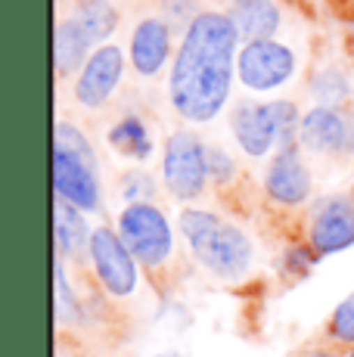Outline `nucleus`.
I'll return each instance as SVG.
<instances>
[{"label": "nucleus", "mask_w": 354, "mask_h": 357, "mask_svg": "<svg viewBox=\"0 0 354 357\" xmlns=\"http://www.w3.org/2000/svg\"><path fill=\"white\" fill-rule=\"evenodd\" d=\"M240 47V34L221 10H202L183 29L168 68V100L183 121L208 125L224 112L233 91Z\"/></svg>", "instance_id": "f257e3e1"}, {"label": "nucleus", "mask_w": 354, "mask_h": 357, "mask_svg": "<svg viewBox=\"0 0 354 357\" xmlns=\"http://www.w3.org/2000/svg\"><path fill=\"white\" fill-rule=\"evenodd\" d=\"M177 227L193 258L217 280H240L249 273L255 261V245L240 224L208 208H183L177 215Z\"/></svg>", "instance_id": "f03ea898"}, {"label": "nucleus", "mask_w": 354, "mask_h": 357, "mask_svg": "<svg viewBox=\"0 0 354 357\" xmlns=\"http://www.w3.org/2000/svg\"><path fill=\"white\" fill-rule=\"evenodd\" d=\"M53 190L56 199L75 205L84 215H97L103 208L97 153L84 130L66 119L53 128Z\"/></svg>", "instance_id": "7ed1b4c3"}, {"label": "nucleus", "mask_w": 354, "mask_h": 357, "mask_svg": "<svg viewBox=\"0 0 354 357\" xmlns=\"http://www.w3.org/2000/svg\"><path fill=\"white\" fill-rule=\"evenodd\" d=\"M121 243L128 245L140 267L146 271H162L174 255V230L168 224L165 211L155 202H134L118 211L115 221Z\"/></svg>", "instance_id": "20e7f679"}, {"label": "nucleus", "mask_w": 354, "mask_h": 357, "mask_svg": "<svg viewBox=\"0 0 354 357\" xmlns=\"http://www.w3.org/2000/svg\"><path fill=\"white\" fill-rule=\"evenodd\" d=\"M162 181L177 202H193L206 193L208 181V146L193 130H174L162 146Z\"/></svg>", "instance_id": "39448f33"}, {"label": "nucleus", "mask_w": 354, "mask_h": 357, "mask_svg": "<svg viewBox=\"0 0 354 357\" xmlns=\"http://www.w3.org/2000/svg\"><path fill=\"white\" fill-rule=\"evenodd\" d=\"M295 50L283 40H252L240 47L236 56V78L249 93H270L280 91L286 81L295 75Z\"/></svg>", "instance_id": "423d86ee"}, {"label": "nucleus", "mask_w": 354, "mask_h": 357, "mask_svg": "<svg viewBox=\"0 0 354 357\" xmlns=\"http://www.w3.org/2000/svg\"><path fill=\"white\" fill-rule=\"evenodd\" d=\"M87 258H91V264H93L97 283L103 286L112 298H128V295L137 292L140 264H137V258L128 252V245L121 243L118 230L106 227V224L93 227Z\"/></svg>", "instance_id": "0eeeda50"}, {"label": "nucleus", "mask_w": 354, "mask_h": 357, "mask_svg": "<svg viewBox=\"0 0 354 357\" xmlns=\"http://www.w3.org/2000/svg\"><path fill=\"white\" fill-rule=\"evenodd\" d=\"M308 245L320 258L336 255L354 245V196L332 193L311 205L308 211Z\"/></svg>", "instance_id": "6e6552de"}, {"label": "nucleus", "mask_w": 354, "mask_h": 357, "mask_svg": "<svg viewBox=\"0 0 354 357\" xmlns=\"http://www.w3.org/2000/svg\"><path fill=\"white\" fill-rule=\"evenodd\" d=\"M298 143L308 153L330 155V159H348V155H354V115L345 109L311 106L302 115Z\"/></svg>", "instance_id": "1a4fd4ad"}, {"label": "nucleus", "mask_w": 354, "mask_h": 357, "mask_svg": "<svg viewBox=\"0 0 354 357\" xmlns=\"http://www.w3.org/2000/svg\"><path fill=\"white\" fill-rule=\"evenodd\" d=\"M125 78V50L118 44H103L91 53L87 66L75 78V102L91 112L103 109Z\"/></svg>", "instance_id": "9d476101"}, {"label": "nucleus", "mask_w": 354, "mask_h": 357, "mask_svg": "<svg viewBox=\"0 0 354 357\" xmlns=\"http://www.w3.org/2000/svg\"><path fill=\"white\" fill-rule=\"evenodd\" d=\"M264 193L270 202L283 205V208H298V205H308L311 193H314V181H311V171L305 165L298 146H286L277 149L270 155L268 168H264Z\"/></svg>", "instance_id": "9b49d317"}, {"label": "nucleus", "mask_w": 354, "mask_h": 357, "mask_svg": "<svg viewBox=\"0 0 354 357\" xmlns=\"http://www.w3.org/2000/svg\"><path fill=\"white\" fill-rule=\"evenodd\" d=\"M171 59V25L168 19L146 16L131 29L128 38V63L140 78H155Z\"/></svg>", "instance_id": "f8f14e48"}, {"label": "nucleus", "mask_w": 354, "mask_h": 357, "mask_svg": "<svg viewBox=\"0 0 354 357\" xmlns=\"http://www.w3.org/2000/svg\"><path fill=\"white\" fill-rule=\"evenodd\" d=\"M230 134L240 143V149L249 155V159H264L270 149H280L277 143V130L274 121H270V109L268 100H240L233 109H230Z\"/></svg>", "instance_id": "ddd939ff"}, {"label": "nucleus", "mask_w": 354, "mask_h": 357, "mask_svg": "<svg viewBox=\"0 0 354 357\" xmlns=\"http://www.w3.org/2000/svg\"><path fill=\"white\" fill-rule=\"evenodd\" d=\"M224 13H227L230 25L236 29L243 44L277 38L283 25V10L274 0H230Z\"/></svg>", "instance_id": "4468645a"}, {"label": "nucleus", "mask_w": 354, "mask_h": 357, "mask_svg": "<svg viewBox=\"0 0 354 357\" xmlns=\"http://www.w3.org/2000/svg\"><path fill=\"white\" fill-rule=\"evenodd\" d=\"M93 50H97V47L87 40V34L78 29V22H75L72 16L59 19L56 31H53V66H56L59 78H69V75L78 78Z\"/></svg>", "instance_id": "2eb2a0df"}, {"label": "nucleus", "mask_w": 354, "mask_h": 357, "mask_svg": "<svg viewBox=\"0 0 354 357\" xmlns=\"http://www.w3.org/2000/svg\"><path fill=\"white\" fill-rule=\"evenodd\" d=\"M91 236L93 230L87 227L84 211H78L63 199H53V243H56L59 255L72 261L87 255L91 252Z\"/></svg>", "instance_id": "dca6fc26"}, {"label": "nucleus", "mask_w": 354, "mask_h": 357, "mask_svg": "<svg viewBox=\"0 0 354 357\" xmlns=\"http://www.w3.org/2000/svg\"><path fill=\"white\" fill-rule=\"evenodd\" d=\"M106 143L115 149L118 155L131 162H149L155 153V140H153V128L146 125L143 115H121L106 134Z\"/></svg>", "instance_id": "f3484780"}, {"label": "nucleus", "mask_w": 354, "mask_h": 357, "mask_svg": "<svg viewBox=\"0 0 354 357\" xmlns=\"http://www.w3.org/2000/svg\"><path fill=\"white\" fill-rule=\"evenodd\" d=\"M72 19L78 22V29L87 34V40L93 47H103L118 29L121 13L112 0H78L72 10Z\"/></svg>", "instance_id": "a211bd4d"}, {"label": "nucleus", "mask_w": 354, "mask_h": 357, "mask_svg": "<svg viewBox=\"0 0 354 357\" xmlns=\"http://www.w3.org/2000/svg\"><path fill=\"white\" fill-rule=\"evenodd\" d=\"M308 93H311V100H314V106L342 109V102L351 97V81L339 66H323L311 75Z\"/></svg>", "instance_id": "6ab92c4d"}, {"label": "nucleus", "mask_w": 354, "mask_h": 357, "mask_svg": "<svg viewBox=\"0 0 354 357\" xmlns=\"http://www.w3.org/2000/svg\"><path fill=\"white\" fill-rule=\"evenodd\" d=\"M53 307H56L59 326H78L81 324V305L78 295L69 286L66 277V258L59 252H53Z\"/></svg>", "instance_id": "aec40b11"}, {"label": "nucleus", "mask_w": 354, "mask_h": 357, "mask_svg": "<svg viewBox=\"0 0 354 357\" xmlns=\"http://www.w3.org/2000/svg\"><path fill=\"white\" fill-rule=\"evenodd\" d=\"M317 252L311 249L308 243H298V245H289V249L283 252V273L292 280H302L311 273V267L317 264Z\"/></svg>", "instance_id": "412c9836"}, {"label": "nucleus", "mask_w": 354, "mask_h": 357, "mask_svg": "<svg viewBox=\"0 0 354 357\" xmlns=\"http://www.w3.org/2000/svg\"><path fill=\"white\" fill-rule=\"evenodd\" d=\"M330 335L336 342L354 345V292L345 301H339V307L330 317Z\"/></svg>", "instance_id": "4be33fe9"}, {"label": "nucleus", "mask_w": 354, "mask_h": 357, "mask_svg": "<svg viewBox=\"0 0 354 357\" xmlns=\"http://www.w3.org/2000/svg\"><path fill=\"white\" fill-rule=\"evenodd\" d=\"M153 193H155V181L146 171H131V174L121 177V199H128V205L153 202Z\"/></svg>", "instance_id": "5701e85b"}, {"label": "nucleus", "mask_w": 354, "mask_h": 357, "mask_svg": "<svg viewBox=\"0 0 354 357\" xmlns=\"http://www.w3.org/2000/svg\"><path fill=\"white\" fill-rule=\"evenodd\" d=\"M208 174H212V181L217 183V187H227V183L236 177L233 155L221 146H208Z\"/></svg>", "instance_id": "b1692460"}, {"label": "nucleus", "mask_w": 354, "mask_h": 357, "mask_svg": "<svg viewBox=\"0 0 354 357\" xmlns=\"http://www.w3.org/2000/svg\"><path fill=\"white\" fill-rule=\"evenodd\" d=\"M162 10H165L168 16V25L171 22H193L196 16H199V6H196V0H162Z\"/></svg>", "instance_id": "393cba45"}, {"label": "nucleus", "mask_w": 354, "mask_h": 357, "mask_svg": "<svg viewBox=\"0 0 354 357\" xmlns=\"http://www.w3.org/2000/svg\"><path fill=\"white\" fill-rule=\"evenodd\" d=\"M302 357H339V354L330 351V348H311V351H305Z\"/></svg>", "instance_id": "a878e982"}, {"label": "nucleus", "mask_w": 354, "mask_h": 357, "mask_svg": "<svg viewBox=\"0 0 354 357\" xmlns=\"http://www.w3.org/2000/svg\"><path fill=\"white\" fill-rule=\"evenodd\" d=\"M159 357H180V354H159Z\"/></svg>", "instance_id": "bb28decb"}, {"label": "nucleus", "mask_w": 354, "mask_h": 357, "mask_svg": "<svg viewBox=\"0 0 354 357\" xmlns=\"http://www.w3.org/2000/svg\"><path fill=\"white\" fill-rule=\"evenodd\" d=\"M348 357H354V351H351V354H348Z\"/></svg>", "instance_id": "cd10ccee"}]
</instances>
